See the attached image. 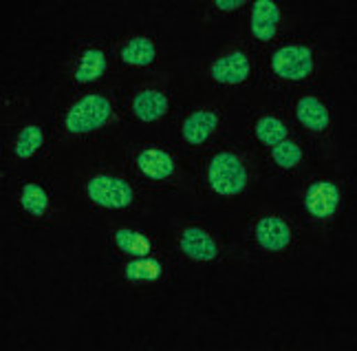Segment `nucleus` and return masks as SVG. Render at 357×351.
Returning <instances> with one entry per match:
<instances>
[{
  "label": "nucleus",
  "mask_w": 357,
  "mask_h": 351,
  "mask_svg": "<svg viewBox=\"0 0 357 351\" xmlns=\"http://www.w3.org/2000/svg\"><path fill=\"white\" fill-rule=\"evenodd\" d=\"M247 184L243 161L231 153H218L210 164V186L218 195H238Z\"/></svg>",
  "instance_id": "1"
},
{
  "label": "nucleus",
  "mask_w": 357,
  "mask_h": 351,
  "mask_svg": "<svg viewBox=\"0 0 357 351\" xmlns=\"http://www.w3.org/2000/svg\"><path fill=\"white\" fill-rule=\"evenodd\" d=\"M111 115V104L102 96L82 98L66 115V128L71 133H89L106 124Z\"/></svg>",
  "instance_id": "2"
},
{
  "label": "nucleus",
  "mask_w": 357,
  "mask_h": 351,
  "mask_svg": "<svg viewBox=\"0 0 357 351\" xmlns=\"http://www.w3.org/2000/svg\"><path fill=\"white\" fill-rule=\"evenodd\" d=\"M89 195L95 204H100L104 208H126L132 201V188L115 177H93L89 181Z\"/></svg>",
  "instance_id": "3"
},
{
  "label": "nucleus",
  "mask_w": 357,
  "mask_h": 351,
  "mask_svg": "<svg viewBox=\"0 0 357 351\" xmlns=\"http://www.w3.org/2000/svg\"><path fill=\"white\" fill-rule=\"evenodd\" d=\"M271 66L276 75L284 80H302L313 71L311 49L307 47H282L273 53Z\"/></svg>",
  "instance_id": "4"
},
{
  "label": "nucleus",
  "mask_w": 357,
  "mask_h": 351,
  "mask_svg": "<svg viewBox=\"0 0 357 351\" xmlns=\"http://www.w3.org/2000/svg\"><path fill=\"white\" fill-rule=\"evenodd\" d=\"M337 201H340V191L328 181H318L313 184L309 191H307V210L313 214V217L324 219V217H331L337 208Z\"/></svg>",
  "instance_id": "5"
},
{
  "label": "nucleus",
  "mask_w": 357,
  "mask_h": 351,
  "mask_svg": "<svg viewBox=\"0 0 357 351\" xmlns=\"http://www.w3.org/2000/svg\"><path fill=\"white\" fill-rule=\"evenodd\" d=\"M256 239L258 243L263 246L265 250L271 252H280L289 246L291 241V230L282 219L278 217H267V219H260L256 225Z\"/></svg>",
  "instance_id": "6"
},
{
  "label": "nucleus",
  "mask_w": 357,
  "mask_h": 351,
  "mask_svg": "<svg viewBox=\"0 0 357 351\" xmlns=\"http://www.w3.org/2000/svg\"><path fill=\"white\" fill-rule=\"evenodd\" d=\"M250 75V60L245 53L236 51L212 64V77L221 84H241Z\"/></svg>",
  "instance_id": "7"
},
{
  "label": "nucleus",
  "mask_w": 357,
  "mask_h": 351,
  "mask_svg": "<svg viewBox=\"0 0 357 351\" xmlns=\"http://www.w3.org/2000/svg\"><path fill=\"white\" fill-rule=\"evenodd\" d=\"M280 20V9L271 0H256L252 9V33L258 40H271L276 36V27Z\"/></svg>",
  "instance_id": "8"
},
{
  "label": "nucleus",
  "mask_w": 357,
  "mask_h": 351,
  "mask_svg": "<svg viewBox=\"0 0 357 351\" xmlns=\"http://www.w3.org/2000/svg\"><path fill=\"white\" fill-rule=\"evenodd\" d=\"M181 250L195 261H212L216 256V243L205 230L188 227L181 237Z\"/></svg>",
  "instance_id": "9"
},
{
  "label": "nucleus",
  "mask_w": 357,
  "mask_h": 351,
  "mask_svg": "<svg viewBox=\"0 0 357 351\" xmlns=\"http://www.w3.org/2000/svg\"><path fill=\"white\" fill-rule=\"evenodd\" d=\"M137 166L150 179H166L174 170V161L168 153L159 151V148H150L137 157Z\"/></svg>",
  "instance_id": "10"
},
{
  "label": "nucleus",
  "mask_w": 357,
  "mask_h": 351,
  "mask_svg": "<svg viewBox=\"0 0 357 351\" xmlns=\"http://www.w3.org/2000/svg\"><path fill=\"white\" fill-rule=\"evenodd\" d=\"M218 124V117L210 111H197L183 121V137L188 144H203Z\"/></svg>",
  "instance_id": "11"
},
{
  "label": "nucleus",
  "mask_w": 357,
  "mask_h": 351,
  "mask_svg": "<svg viewBox=\"0 0 357 351\" xmlns=\"http://www.w3.org/2000/svg\"><path fill=\"white\" fill-rule=\"evenodd\" d=\"M132 111L142 121H155L168 111V98L159 91H142L132 102Z\"/></svg>",
  "instance_id": "12"
},
{
  "label": "nucleus",
  "mask_w": 357,
  "mask_h": 351,
  "mask_svg": "<svg viewBox=\"0 0 357 351\" xmlns=\"http://www.w3.org/2000/svg\"><path fill=\"white\" fill-rule=\"evenodd\" d=\"M298 119L311 130H324L328 126V111L322 106L320 100L315 98H302L298 102Z\"/></svg>",
  "instance_id": "13"
},
{
  "label": "nucleus",
  "mask_w": 357,
  "mask_h": 351,
  "mask_svg": "<svg viewBox=\"0 0 357 351\" xmlns=\"http://www.w3.org/2000/svg\"><path fill=\"white\" fill-rule=\"evenodd\" d=\"M121 60L126 64L146 66L155 60V45L148 38H135L121 49Z\"/></svg>",
  "instance_id": "14"
},
{
  "label": "nucleus",
  "mask_w": 357,
  "mask_h": 351,
  "mask_svg": "<svg viewBox=\"0 0 357 351\" xmlns=\"http://www.w3.org/2000/svg\"><path fill=\"white\" fill-rule=\"evenodd\" d=\"M104 71H106L104 53L98 49H89V51H84V56H82V62H79V69H77L75 77H77V82H93V80L102 77Z\"/></svg>",
  "instance_id": "15"
},
{
  "label": "nucleus",
  "mask_w": 357,
  "mask_h": 351,
  "mask_svg": "<svg viewBox=\"0 0 357 351\" xmlns=\"http://www.w3.org/2000/svg\"><path fill=\"white\" fill-rule=\"evenodd\" d=\"M256 135L263 144L278 146L287 137V126L276 117H263V119H258V124H256Z\"/></svg>",
  "instance_id": "16"
},
{
  "label": "nucleus",
  "mask_w": 357,
  "mask_h": 351,
  "mask_svg": "<svg viewBox=\"0 0 357 351\" xmlns=\"http://www.w3.org/2000/svg\"><path fill=\"white\" fill-rule=\"evenodd\" d=\"M161 276V263L155 259L139 256L137 261L126 265V278L128 281H157Z\"/></svg>",
  "instance_id": "17"
},
{
  "label": "nucleus",
  "mask_w": 357,
  "mask_h": 351,
  "mask_svg": "<svg viewBox=\"0 0 357 351\" xmlns=\"http://www.w3.org/2000/svg\"><path fill=\"white\" fill-rule=\"evenodd\" d=\"M115 241L117 246L128 252L132 256H148L150 252V239L139 234V232H132V230H117L115 234Z\"/></svg>",
  "instance_id": "18"
},
{
  "label": "nucleus",
  "mask_w": 357,
  "mask_h": 351,
  "mask_svg": "<svg viewBox=\"0 0 357 351\" xmlns=\"http://www.w3.org/2000/svg\"><path fill=\"white\" fill-rule=\"evenodd\" d=\"M47 206H49V197L38 184H26L22 188V208L26 212H31V214H36V217H40V214H45Z\"/></svg>",
  "instance_id": "19"
},
{
  "label": "nucleus",
  "mask_w": 357,
  "mask_h": 351,
  "mask_svg": "<svg viewBox=\"0 0 357 351\" xmlns=\"http://www.w3.org/2000/svg\"><path fill=\"white\" fill-rule=\"evenodd\" d=\"M45 142V135L38 126H26L22 128L20 137H18V144H16V155L22 157V159H29L40 146Z\"/></svg>",
  "instance_id": "20"
},
{
  "label": "nucleus",
  "mask_w": 357,
  "mask_h": 351,
  "mask_svg": "<svg viewBox=\"0 0 357 351\" xmlns=\"http://www.w3.org/2000/svg\"><path fill=\"white\" fill-rule=\"evenodd\" d=\"M273 159L280 168H294L302 159V151L294 142H280L278 146H273Z\"/></svg>",
  "instance_id": "21"
},
{
  "label": "nucleus",
  "mask_w": 357,
  "mask_h": 351,
  "mask_svg": "<svg viewBox=\"0 0 357 351\" xmlns=\"http://www.w3.org/2000/svg\"><path fill=\"white\" fill-rule=\"evenodd\" d=\"M245 5V0H216V7L223 11H231V9H241Z\"/></svg>",
  "instance_id": "22"
}]
</instances>
